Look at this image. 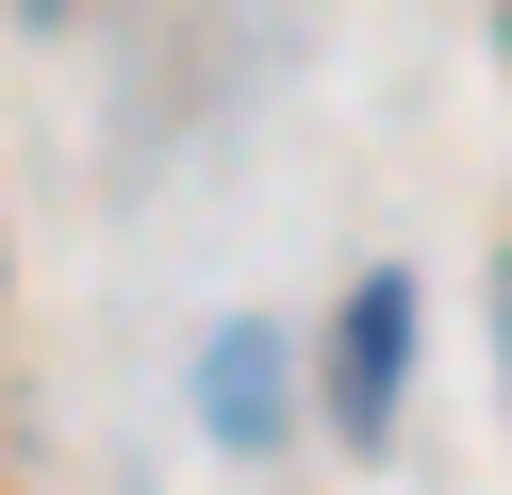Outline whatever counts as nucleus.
<instances>
[{"mask_svg":"<svg viewBox=\"0 0 512 495\" xmlns=\"http://www.w3.org/2000/svg\"><path fill=\"white\" fill-rule=\"evenodd\" d=\"M199 413H215V446H281V347L265 330H215L199 347Z\"/></svg>","mask_w":512,"mask_h":495,"instance_id":"obj_2","label":"nucleus"},{"mask_svg":"<svg viewBox=\"0 0 512 495\" xmlns=\"http://www.w3.org/2000/svg\"><path fill=\"white\" fill-rule=\"evenodd\" d=\"M397 380H413V281L380 264V281H347V314H331V429L347 446L397 429Z\"/></svg>","mask_w":512,"mask_h":495,"instance_id":"obj_1","label":"nucleus"},{"mask_svg":"<svg viewBox=\"0 0 512 495\" xmlns=\"http://www.w3.org/2000/svg\"><path fill=\"white\" fill-rule=\"evenodd\" d=\"M496 363H512V264H496Z\"/></svg>","mask_w":512,"mask_h":495,"instance_id":"obj_3","label":"nucleus"}]
</instances>
